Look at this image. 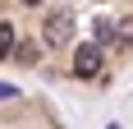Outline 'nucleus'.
Listing matches in <instances>:
<instances>
[{
	"label": "nucleus",
	"instance_id": "f257e3e1",
	"mask_svg": "<svg viewBox=\"0 0 133 129\" xmlns=\"http://www.w3.org/2000/svg\"><path fill=\"white\" fill-rule=\"evenodd\" d=\"M41 42L55 46V51L69 46V42H74V14H69V9H51L46 19H41Z\"/></svg>",
	"mask_w": 133,
	"mask_h": 129
},
{
	"label": "nucleus",
	"instance_id": "f03ea898",
	"mask_svg": "<svg viewBox=\"0 0 133 129\" xmlns=\"http://www.w3.org/2000/svg\"><path fill=\"white\" fill-rule=\"evenodd\" d=\"M101 60H106V55H101V46H96V42H87V46H78V51H74V74H78V78H96V74H101Z\"/></svg>",
	"mask_w": 133,
	"mask_h": 129
},
{
	"label": "nucleus",
	"instance_id": "7ed1b4c3",
	"mask_svg": "<svg viewBox=\"0 0 133 129\" xmlns=\"http://www.w3.org/2000/svg\"><path fill=\"white\" fill-rule=\"evenodd\" d=\"M14 51H18V32H14V23L5 19V23H0V60H9Z\"/></svg>",
	"mask_w": 133,
	"mask_h": 129
},
{
	"label": "nucleus",
	"instance_id": "20e7f679",
	"mask_svg": "<svg viewBox=\"0 0 133 129\" xmlns=\"http://www.w3.org/2000/svg\"><path fill=\"white\" fill-rule=\"evenodd\" d=\"M115 46H124V51H133V14H124V19H115Z\"/></svg>",
	"mask_w": 133,
	"mask_h": 129
},
{
	"label": "nucleus",
	"instance_id": "39448f33",
	"mask_svg": "<svg viewBox=\"0 0 133 129\" xmlns=\"http://www.w3.org/2000/svg\"><path fill=\"white\" fill-rule=\"evenodd\" d=\"M96 46H115V19H96Z\"/></svg>",
	"mask_w": 133,
	"mask_h": 129
},
{
	"label": "nucleus",
	"instance_id": "423d86ee",
	"mask_svg": "<svg viewBox=\"0 0 133 129\" xmlns=\"http://www.w3.org/2000/svg\"><path fill=\"white\" fill-rule=\"evenodd\" d=\"M14 55H18V60H23V64H32V60H37V46H18V51H14Z\"/></svg>",
	"mask_w": 133,
	"mask_h": 129
},
{
	"label": "nucleus",
	"instance_id": "0eeeda50",
	"mask_svg": "<svg viewBox=\"0 0 133 129\" xmlns=\"http://www.w3.org/2000/svg\"><path fill=\"white\" fill-rule=\"evenodd\" d=\"M14 92H18V88H9V83H0V102H9Z\"/></svg>",
	"mask_w": 133,
	"mask_h": 129
},
{
	"label": "nucleus",
	"instance_id": "6e6552de",
	"mask_svg": "<svg viewBox=\"0 0 133 129\" xmlns=\"http://www.w3.org/2000/svg\"><path fill=\"white\" fill-rule=\"evenodd\" d=\"M23 5H41V0H23Z\"/></svg>",
	"mask_w": 133,
	"mask_h": 129
},
{
	"label": "nucleus",
	"instance_id": "1a4fd4ad",
	"mask_svg": "<svg viewBox=\"0 0 133 129\" xmlns=\"http://www.w3.org/2000/svg\"><path fill=\"white\" fill-rule=\"evenodd\" d=\"M106 129H119V125H106Z\"/></svg>",
	"mask_w": 133,
	"mask_h": 129
}]
</instances>
